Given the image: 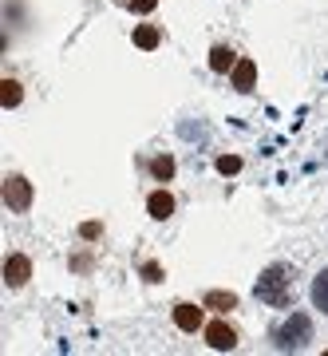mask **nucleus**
I'll return each instance as SVG.
<instances>
[{
	"label": "nucleus",
	"instance_id": "obj_17",
	"mask_svg": "<svg viewBox=\"0 0 328 356\" xmlns=\"http://www.w3.org/2000/svg\"><path fill=\"white\" fill-rule=\"evenodd\" d=\"M126 4H131L135 13H154V4H158V0H126Z\"/></svg>",
	"mask_w": 328,
	"mask_h": 356
},
{
	"label": "nucleus",
	"instance_id": "obj_13",
	"mask_svg": "<svg viewBox=\"0 0 328 356\" xmlns=\"http://www.w3.org/2000/svg\"><path fill=\"white\" fill-rule=\"evenodd\" d=\"M20 95H24V91H20V83H16V79H4V83H0V103H4V111H8V107H16V103H20Z\"/></svg>",
	"mask_w": 328,
	"mask_h": 356
},
{
	"label": "nucleus",
	"instance_id": "obj_6",
	"mask_svg": "<svg viewBox=\"0 0 328 356\" xmlns=\"http://www.w3.org/2000/svg\"><path fill=\"white\" fill-rule=\"evenodd\" d=\"M147 210H151L154 222H166V218L174 214V198H170L166 191H154L151 198H147Z\"/></svg>",
	"mask_w": 328,
	"mask_h": 356
},
{
	"label": "nucleus",
	"instance_id": "obj_4",
	"mask_svg": "<svg viewBox=\"0 0 328 356\" xmlns=\"http://www.w3.org/2000/svg\"><path fill=\"white\" fill-rule=\"evenodd\" d=\"M206 344H210L214 353H229V348L238 344V332L229 329L226 321H210V325H206Z\"/></svg>",
	"mask_w": 328,
	"mask_h": 356
},
{
	"label": "nucleus",
	"instance_id": "obj_12",
	"mask_svg": "<svg viewBox=\"0 0 328 356\" xmlns=\"http://www.w3.org/2000/svg\"><path fill=\"white\" fill-rule=\"evenodd\" d=\"M313 305L320 309V313H328V266L316 273V281H313Z\"/></svg>",
	"mask_w": 328,
	"mask_h": 356
},
{
	"label": "nucleus",
	"instance_id": "obj_9",
	"mask_svg": "<svg viewBox=\"0 0 328 356\" xmlns=\"http://www.w3.org/2000/svg\"><path fill=\"white\" fill-rule=\"evenodd\" d=\"M253 79H257V64L253 60H238V67H233V88L253 91Z\"/></svg>",
	"mask_w": 328,
	"mask_h": 356
},
{
	"label": "nucleus",
	"instance_id": "obj_18",
	"mask_svg": "<svg viewBox=\"0 0 328 356\" xmlns=\"http://www.w3.org/2000/svg\"><path fill=\"white\" fill-rule=\"evenodd\" d=\"M142 273H147V281H163V269H158V266H147Z\"/></svg>",
	"mask_w": 328,
	"mask_h": 356
},
{
	"label": "nucleus",
	"instance_id": "obj_11",
	"mask_svg": "<svg viewBox=\"0 0 328 356\" xmlns=\"http://www.w3.org/2000/svg\"><path fill=\"white\" fill-rule=\"evenodd\" d=\"M158 40H163V32H158L154 24H139V28H135V48L151 51V48H158Z\"/></svg>",
	"mask_w": 328,
	"mask_h": 356
},
{
	"label": "nucleus",
	"instance_id": "obj_5",
	"mask_svg": "<svg viewBox=\"0 0 328 356\" xmlns=\"http://www.w3.org/2000/svg\"><path fill=\"white\" fill-rule=\"evenodd\" d=\"M28 277H32V261H28L24 254H13L4 261V285H8V289H20Z\"/></svg>",
	"mask_w": 328,
	"mask_h": 356
},
{
	"label": "nucleus",
	"instance_id": "obj_15",
	"mask_svg": "<svg viewBox=\"0 0 328 356\" xmlns=\"http://www.w3.org/2000/svg\"><path fill=\"white\" fill-rule=\"evenodd\" d=\"M218 170H222V175H238V170H241V159H238V154H222V159H218Z\"/></svg>",
	"mask_w": 328,
	"mask_h": 356
},
{
	"label": "nucleus",
	"instance_id": "obj_10",
	"mask_svg": "<svg viewBox=\"0 0 328 356\" xmlns=\"http://www.w3.org/2000/svg\"><path fill=\"white\" fill-rule=\"evenodd\" d=\"M206 309H218V313H229V309H238V297L226 289H210L206 293Z\"/></svg>",
	"mask_w": 328,
	"mask_h": 356
},
{
	"label": "nucleus",
	"instance_id": "obj_2",
	"mask_svg": "<svg viewBox=\"0 0 328 356\" xmlns=\"http://www.w3.org/2000/svg\"><path fill=\"white\" fill-rule=\"evenodd\" d=\"M309 337H313V325H309V317H304V313H293V317H285L277 329H273V344H277V353L304 348V344H309Z\"/></svg>",
	"mask_w": 328,
	"mask_h": 356
},
{
	"label": "nucleus",
	"instance_id": "obj_7",
	"mask_svg": "<svg viewBox=\"0 0 328 356\" xmlns=\"http://www.w3.org/2000/svg\"><path fill=\"white\" fill-rule=\"evenodd\" d=\"M174 325L182 332H198V325H202V309L198 305H174Z\"/></svg>",
	"mask_w": 328,
	"mask_h": 356
},
{
	"label": "nucleus",
	"instance_id": "obj_3",
	"mask_svg": "<svg viewBox=\"0 0 328 356\" xmlns=\"http://www.w3.org/2000/svg\"><path fill=\"white\" fill-rule=\"evenodd\" d=\"M4 206L16 210V214H24L28 206H32V182L20 175H8L4 178Z\"/></svg>",
	"mask_w": 328,
	"mask_h": 356
},
{
	"label": "nucleus",
	"instance_id": "obj_14",
	"mask_svg": "<svg viewBox=\"0 0 328 356\" xmlns=\"http://www.w3.org/2000/svg\"><path fill=\"white\" fill-rule=\"evenodd\" d=\"M151 175L158 178V182H166V178L174 175V159H170V154H158V159L151 163Z\"/></svg>",
	"mask_w": 328,
	"mask_h": 356
},
{
	"label": "nucleus",
	"instance_id": "obj_16",
	"mask_svg": "<svg viewBox=\"0 0 328 356\" xmlns=\"http://www.w3.org/2000/svg\"><path fill=\"white\" fill-rule=\"evenodd\" d=\"M79 234L91 242V238H99V234H103V226H99V222H83V226H79Z\"/></svg>",
	"mask_w": 328,
	"mask_h": 356
},
{
	"label": "nucleus",
	"instance_id": "obj_1",
	"mask_svg": "<svg viewBox=\"0 0 328 356\" xmlns=\"http://www.w3.org/2000/svg\"><path fill=\"white\" fill-rule=\"evenodd\" d=\"M253 293H257V301H265V305H273V309H289L293 305V273L285 266H269L265 273L257 277Z\"/></svg>",
	"mask_w": 328,
	"mask_h": 356
},
{
	"label": "nucleus",
	"instance_id": "obj_8",
	"mask_svg": "<svg viewBox=\"0 0 328 356\" xmlns=\"http://www.w3.org/2000/svg\"><path fill=\"white\" fill-rule=\"evenodd\" d=\"M238 67V56H233V48H226V44H218L214 51H210V72H233Z\"/></svg>",
	"mask_w": 328,
	"mask_h": 356
}]
</instances>
